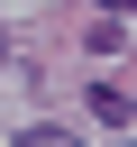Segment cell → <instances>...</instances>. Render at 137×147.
Wrapping results in <instances>:
<instances>
[{
    "label": "cell",
    "instance_id": "1",
    "mask_svg": "<svg viewBox=\"0 0 137 147\" xmlns=\"http://www.w3.org/2000/svg\"><path fill=\"white\" fill-rule=\"evenodd\" d=\"M128 110H137V101H128L119 83H91V119H110V129H128Z\"/></svg>",
    "mask_w": 137,
    "mask_h": 147
},
{
    "label": "cell",
    "instance_id": "2",
    "mask_svg": "<svg viewBox=\"0 0 137 147\" xmlns=\"http://www.w3.org/2000/svg\"><path fill=\"white\" fill-rule=\"evenodd\" d=\"M18 147H82V138H64V129H18Z\"/></svg>",
    "mask_w": 137,
    "mask_h": 147
},
{
    "label": "cell",
    "instance_id": "3",
    "mask_svg": "<svg viewBox=\"0 0 137 147\" xmlns=\"http://www.w3.org/2000/svg\"><path fill=\"white\" fill-rule=\"evenodd\" d=\"M91 9H100V18H128V9H137V0H91Z\"/></svg>",
    "mask_w": 137,
    "mask_h": 147
},
{
    "label": "cell",
    "instance_id": "4",
    "mask_svg": "<svg viewBox=\"0 0 137 147\" xmlns=\"http://www.w3.org/2000/svg\"><path fill=\"white\" fill-rule=\"evenodd\" d=\"M0 64H9V37H0Z\"/></svg>",
    "mask_w": 137,
    "mask_h": 147
}]
</instances>
